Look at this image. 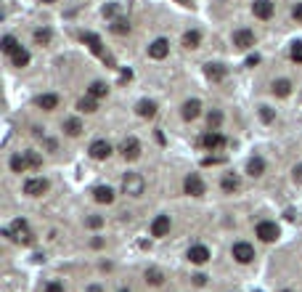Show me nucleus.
Returning <instances> with one entry per match:
<instances>
[{"instance_id":"46","label":"nucleus","mask_w":302,"mask_h":292,"mask_svg":"<svg viewBox=\"0 0 302 292\" xmlns=\"http://www.w3.org/2000/svg\"><path fill=\"white\" fill-rule=\"evenodd\" d=\"M178 3H181V6H191V3H188V0H178Z\"/></svg>"},{"instance_id":"3","label":"nucleus","mask_w":302,"mask_h":292,"mask_svg":"<svg viewBox=\"0 0 302 292\" xmlns=\"http://www.w3.org/2000/svg\"><path fill=\"white\" fill-rule=\"evenodd\" d=\"M146 189V181H143V175H138V173H127L125 178H122V191L130 194V197H140Z\"/></svg>"},{"instance_id":"33","label":"nucleus","mask_w":302,"mask_h":292,"mask_svg":"<svg viewBox=\"0 0 302 292\" xmlns=\"http://www.w3.org/2000/svg\"><path fill=\"white\" fill-rule=\"evenodd\" d=\"M220 122H223V112L212 109L210 115H207V125H210V130H218V128H220Z\"/></svg>"},{"instance_id":"22","label":"nucleus","mask_w":302,"mask_h":292,"mask_svg":"<svg viewBox=\"0 0 302 292\" xmlns=\"http://www.w3.org/2000/svg\"><path fill=\"white\" fill-rule=\"evenodd\" d=\"M247 173L252 178H260L262 173H265V159H262V157H252L247 162Z\"/></svg>"},{"instance_id":"9","label":"nucleus","mask_w":302,"mask_h":292,"mask_svg":"<svg viewBox=\"0 0 302 292\" xmlns=\"http://www.w3.org/2000/svg\"><path fill=\"white\" fill-rule=\"evenodd\" d=\"M183 189H186V194H191V197H202V194L207 191V186H204V181H202L199 173H191V175H186Z\"/></svg>"},{"instance_id":"4","label":"nucleus","mask_w":302,"mask_h":292,"mask_svg":"<svg viewBox=\"0 0 302 292\" xmlns=\"http://www.w3.org/2000/svg\"><path fill=\"white\" fill-rule=\"evenodd\" d=\"M231 255L236 263H241V266H247V263L254 260V247L249 242H236L233 247H231Z\"/></svg>"},{"instance_id":"37","label":"nucleus","mask_w":302,"mask_h":292,"mask_svg":"<svg viewBox=\"0 0 302 292\" xmlns=\"http://www.w3.org/2000/svg\"><path fill=\"white\" fill-rule=\"evenodd\" d=\"M260 120L262 122H273V120H276V112H273L270 107H260Z\"/></svg>"},{"instance_id":"38","label":"nucleus","mask_w":302,"mask_h":292,"mask_svg":"<svg viewBox=\"0 0 302 292\" xmlns=\"http://www.w3.org/2000/svg\"><path fill=\"white\" fill-rule=\"evenodd\" d=\"M119 14V6L117 3H109V6H103V16H106V19H114Z\"/></svg>"},{"instance_id":"47","label":"nucleus","mask_w":302,"mask_h":292,"mask_svg":"<svg viewBox=\"0 0 302 292\" xmlns=\"http://www.w3.org/2000/svg\"><path fill=\"white\" fill-rule=\"evenodd\" d=\"M40 3H56V0H40Z\"/></svg>"},{"instance_id":"10","label":"nucleus","mask_w":302,"mask_h":292,"mask_svg":"<svg viewBox=\"0 0 302 292\" xmlns=\"http://www.w3.org/2000/svg\"><path fill=\"white\" fill-rule=\"evenodd\" d=\"M254 43H257V37H254L252 30H236V32H233V45H236L239 51L254 48Z\"/></svg>"},{"instance_id":"39","label":"nucleus","mask_w":302,"mask_h":292,"mask_svg":"<svg viewBox=\"0 0 302 292\" xmlns=\"http://www.w3.org/2000/svg\"><path fill=\"white\" fill-rule=\"evenodd\" d=\"M101 226H103L101 215H90V218H88V229H101Z\"/></svg>"},{"instance_id":"31","label":"nucleus","mask_w":302,"mask_h":292,"mask_svg":"<svg viewBox=\"0 0 302 292\" xmlns=\"http://www.w3.org/2000/svg\"><path fill=\"white\" fill-rule=\"evenodd\" d=\"M111 32H114V35H127L130 32V22H127V19H111Z\"/></svg>"},{"instance_id":"49","label":"nucleus","mask_w":302,"mask_h":292,"mask_svg":"<svg viewBox=\"0 0 302 292\" xmlns=\"http://www.w3.org/2000/svg\"><path fill=\"white\" fill-rule=\"evenodd\" d=\"M284 292H289V289H284Z\"/></svg>"},{"instance_id":"29","label":"nucleus","mask_w":302,"mask_h":292,"mask_svg":"<svg viewBox=\"0 0 302 292\" xmlns=\"http://www.w3.org/2000/svg\"><path fill=\"white\" fill-rule=\"evenodd\" d=\"M220 186H223V191H225V194H233L236 189H239V178H236L233 173H228V175H223Z\"/></svg>"},{"instance_id":"34","label":"nucleus","mask_w":302,"mask_h":292,"mask_svg":"<svg viewBox=\"0 0 302 292\" xmlns=\"http://www.w3.org/2000/svg\"><path fill=\"white\" fill-rule=\"evenodd\" d=\"M289 59L294 61V64H302V40L291 43V48H289Z\"/></svg>"},{"instance_id":"16","label":"nucleus","mask_w":302,"mask_h":292,"mask_svg":"<svg viewBox=\"0 0 302 292\" xmlns=\"http://www.w3.org/2000/svg\"><path fill=\"white\" fill-rule=\"evenodd\" d=\"M181 115H183V120H188V122L196 120V117L202 115V101H199V99H188V101L183 104V112H181Z\"/></svg>"},{"instance_id":"13","label":"nucleus","mask_w":302,"mask_h":292,"mask_svg":"<svg viewBox=\"0 0 302 292\" xmlns=\"http://www.w3.org/2000/svg\"><path fill=\"white\" fill-rule=\"evenodd\" d=\"M45 191H48V181H45V178H30V181L24 183L27 197H43Z\"/></svg>"},{"instance_id":"45","label":"nucleus","mask_w":302,"mask_h":292,"mask_svg":"<svg viewBox=\"0 0 302 292\" xmlns=\"http://www.w3.org/2000/svg\"><path fill=\"white\" fill-rule=\"evenodd\" d=\"M88 292H103V289H101L98 284H93V287H88Z\"/></svg>"},{"instance_id":"26","label":"nucleus","mask_w":302,"mask_h":292,"mask_svg":"<svg viewBox=\"0 0 302 292\" xmlns=\"http://www.w3.org/2000/svg\"><path fill=\"white\" fill-rule=\"evenodd\" d=\"M77 109H80V112H85V115H93V112L98 109V101L88 93V96H82V99L77 101Z\"/></svg>"},{"instance_id":"23","label":"nucleus","mask_w":302,"mask_h":292,"mask_svg":"<svg viewBox=\"0 0 302 292\" xmlns=\"http://www.w3.org/2000/svg\"><path fill=\"white\" fill-rule=\"evenodd\" d=\"M270 90L276 93L278 99H286V96H291V82H289V80H273Z\"/></svg>"},{"instance_id":"12","label":"nucleus","mask_w":302,"mask_h":292,"mask_svg":"<svg viewBox=\"0 0 302 292\" xmlns=\"http://www.w3.org/2000/svg\"><path fill=\"white\" fill-rule=\"evenodd\" d=\"M167 53H170V40H165V37H157V40L148 45V56L157 59V61L167 59Z\"/></svg>"},{"instance_id":"6","label":"nucleus","mask_w":302,"mask_h":292,"mask_svg":"<svg viewBox=\"0 0 302 292\" xmlns=\"http://www.w3.org/2000/svg\"><path fill=\"white\" fill-rule=\"evenodd\" d=\"M254 234L262 239V242H276L281 237V229L273 221H260L257 223V229H254Z\"/></svg>"},{"instance_id":"21","label":"nucleus","mask_w":302,"mask_h":292,"mask_svg":"<svg viewBox=\"0 0 302 292\" xmlns=\"http://www.w3.org/2000/svg\"><path fill=\"white\" fill-rule=\"evenodd\" d=\"M8 165H11V170H14V173H27V170H30V159H27V152L14 154Z\"/></svg>"},{"instance_id":"44","label":"nucleus","mask_w":302,"mask_h":292,"mask_svg":"<svg viewBox=\"0 0 302 292\" xmlns=\"http://www.w3.org/2000/svg\"><path fill=\"white\" fill-rule=\"evenodd\" d=\"M257 61H260V56H249V59H247V67H254Z\"/></svg>"},{"instance_id":"19","label":"nucleus","mask_w":302,"mask_h":292,"mask_svg":"<svg viewBox=\"0 0 302 292\" xmlns=\"http://www.w3.org/2000/svg\"><path fill=\"white\" fill-rule=\"evenodd\" d=\"M35 104L40 109H45V112H53L56 107H59V96H56V93H43V96L35 99Z\"/></svg>"},{"instance_id":"43","label":"nucleus","mask_w":302,"mask_h":292,"mask_svg":"<svg viewBox=\"0 0 302 292\" xmlns=\"http://www.w3.org/2000/svg\"><path fill=\"white\" fill-rule=\"evenodd\" d=\"M204 281H207V276H204V274H196V276H194V284H196V287H202Z\"/></svg>"},{"instance_id":"1","label":"nucleus","mask_w":302,"mask_h":292,"mask_svg":"<svg viewBox=\"0 0 302 292\" xmlns=\"http://www.w3.org/2000/svg\"><path fill=\"white\" fill-rule=\"evenodd\" d=\"M3 237L14 239V242H22V244H32V242H35L32 231H30V223H27L24 218H16V221L11 223V229L3 231Z\"/></svg>"},{"instance_id":"18","label":"nucleus","mask_w":302,"mask_h":292,"mask_svg":"<svg viewBox=\"0 0 302 292\" xmlns=\"http://www.w3.org/2000/svg\"><path fill=\"white\" fill-rule=\"evenodd\" d=\"M135 112H138V117H143V120H151L157 115V104L154 101H148V99H140L135 104Z\"/></svg>"},{"instance_id":"32","label":"nucleus","mask_w":302,"mask_h":292,"mask_svg":"<svg viewBox=\"0 0 302 292\" xmlns=\"http://www.w3.org/2000/svg\"><path fill=\"white\" fill-rule=\"evenodd\" d=\"M146 281H148V284H154V287H159V284L165 281V274H162L159 268H148V271H146Z\"/></svg>"},{"instance_id":"48","label":"nucleus","mask_w":302,"mask_h":292,"mask_svg":"<svg viewBox=\"0 0 302 292\" xmlns=\"http://www.w3.org/2000/svg\"><path fill=\"white\" fill-rule=\"evenodd\" d=\"M119 292H130V289H127V287H122V289H119Z\"/></svg>"},{"instance_id":"8","label":"nucleus","mask_w":302,"mask_h":292,"mask_svg":"<svg viewBox=\"0 0 302 292\" xmlns=\"http://www.w3.org/2000/svg\"><path fill=\"white\" fill-rule=\"evenodd\" d=\"M88 154L96 159V162H103V159L111 157V144H109V141H103V138H98V141H93V144H90Z\"/></svg>"},{"instance_id":"35","label":"nucleus","mask_w":302,"mask_h":292,"mask_svg":"<svg viewBox=\"0 0 302 292\" xmlns=\"http://www.w3.org/2000/svg\"><path fill=\"white\" fill-rule=\"evenodd\" d=\"M51 37H53L51 30H37V32H35V43H37V45H48Z\"/></svg>"},{"instance_id":"41","label":"nucleus","mask_w":302,"mask_h":292,"mask_svg":"<svg viewBox=\"0 0 302 292\" xmlns=\"http://www.w3.org/2000/svg\"><path fill=\"white\" fill-rule=\"evenodd\" d=\"M291 16H294V19H297V22L302 24V3H297L294 8H291Z\"/></svg>"},{"instance_id":"24","label":"nucleus","mask_w":302,"mask_h":292,"mask_svg":"<svg viewBox=\"0 0 302 292\" xmlns=\"http://www.w3.org/2000/svg\"><path fill=\"white\" fill-rule=\"evenodd\" d=\"M199 43H202V32L199 30H188L183 35V45L188 51H194V48H199Z\"/></svg>"},{"instance_id":"42","label":"nucleus","mask_w":302,"mask_h":292,"mask_svg":"<svg viewBox=\"0 0 302 292\" xmlns=\"http://www.w3.org/2000/svg\"><path fill=\"white\" fill-rule=\"evenodd\" d=\"M291 173H294V181H297V183H302V165H297Z\"/></svg>"},{"instance_id":"15","label":"nucleus","mask_w":302,"mask_h":292,"mask_svg":"<svg viewBox=\"0 0 302 292\" xmlns=\"http://www.w3.org/2000/svg\"><path fill=\"white\" fill-rule=\"evenodd\" d=\"M170 234V215H157L151 223V237H167Z\"/></svg>"},{"instance_id":"28","label":"nucleus","mask_w":302,"mask_h":292,"mask_svg":"<svg viewBox=\"0 0 302 292\" xmlns=\"http://www.w3.org/2000/svg\"><path fill=\"white\" fill-rule=\"evenodd\" d=\"M0 48H3L6 56H14L19 48H22V45H19V40H16L14 35H6V37H3V45H0Z\"/></svg>"},{"instance_id":"14","label":"nucleus","mask_w":302,"mask_h":292,"mask_svg":"<svg viewBox=\"0 0 302 292\" xmlns=\"http://www.w3.org/2000/svg\"><path fill=\"white\" fill-rule=\"evenodd\" d=\"M252 14L262 19V22H268V19H273V3L270 0H254L252 3Z\"/></svg>"},{"instance_id":"36","label":"nucleus","mask_w":302,"mask_h":292,"mask_svg":"<svg viewBox=\"0 0 302 292\" xmlns=\"http://www.w3.org/2000/svg\"><path fill=\"white\" fill-rule=\"evenodd\" d=\"M27 159H30V167H32V170H37V167H43V157L37 154V152H32V149L27 152Z\"/></svg>"},{"instance_id":"40","label":"nucleus","mask_w":302,"mask_h":292,"mask_svg":"<svg viewBox=\"0 0 302 292\" xmlns=\"http://www.w3.org/2000/svg\"><path fill=\"white\" fill-rule=\"evenodd\" d=\"M45 292H64V284H61V281H48Z\"/></svg>"},{"instance_id":"5","label":"nucleus","mask_w":302,"mask_h":292,"mask_svg":"<svg viewBox=\"0 0 302 292\" xmlns=\"http://www.w3.org/2000/svg\"><path fill=\"white\" fill-rule=\"evenodd\" d=\"M199 144L207 149V152H220V149L225 146V136L220 133V130H207Z\"/></svg>"},{"instance_id":"17","label":"nucleus","mask_w":302,"mask_h":292,"mask_svg":"<svg viewBox=\"0 0 302 292\" xmlns=\"http://www.w3.org/2000/svg\"><path fill=\"white\" fill-rule=\"evenodd\" d=\"M93 200L98 205H111L114 202V189H111V186H96V189H93Z\"/></svg>"},{"instance_id":"20","label":"nucleus","mask_w":302,"mask_h":292,"mask_svg":"<svg viewBox=\"0 0 302 292\" xmlns=\"http://www.w3.org/2000/svg\"><path fill=\"white\" fill-rule=\"evenodd\" d=\"M225 72H228V69H225L223 67V64H207V67H204V74H207V80H212V82H220L223 77H225Z\"/></svg>"},{"instance_id":"30","label":"nucleus","mask_w":302,"mask_h":292,"mask_svg":"<svg viewBox=\"0 0 302 292\" xmlns=\"http://www.w3.org/2000/svg\"><path fill=\"white\" fill-rule=\"evenodd\" d=\"M88 93L93 99H103L109 93V88H106V82H101V80H96V82H90V88H88Z\"/></svg>"},{"instance_id":"25","label":"nucleus","mask_w":302,"mask_h":292,"mask_svg":"<svg viewBox=\"0 0 302 292\" xmlns=\"http://www.w3.org/2000/svg\"><path fill=\"white\" fill-rule=\"evenodd\" d=\"M64 133L72 136V138H77L82 133V122L77 117H69V120H64Z\"/></svg>"},{"instance_id":"7","label":"nucleus","mask_w":302,"mask_h":292,"mask_svg":"<svg viewBox=\"0 0 302 292\" xmlns=\"http://www.w3.org/2000/svg\"><path fill=\"white\" fill-rule=\"evenodd\" d=\"M119 152H122V157L127 159V162H133V159H138L140 157V141L135 138V136H127L125 141H122V146H119Z\"/></svg>"},{"instance_id":"2","label":"nucleus","mask_w":302,"mask_h":292,"mask_svg":"<svg viewBox=\"0 0 302 292\" xmlns=\"http://www.w3.org/2000/svg\"><path fill=\"white\" fill-rule=\"evenodd\" d=\"M80 37H82V43H85L93 53L98 56V59H103V61L109 64V67H114V59H111V56H109L106 51H103V43H101V37H98V35H93V32H82Z\"/></svg>"},{"instance_id":"11","label":"nucleus","mask_w":302,"mask_h":292,"mask_svg":"<svg viewBox=\"0 0 302 292\" xmlns=\"http://www.w3.org/2000/svg\"><path fill=\"white\" fill-rule=\"evenodd\" d=\"M210 258H212V252H210V247H204V244H194V247H188V260H191L194 266H204Z\"/></svg>"},{"instance_id":"27","label":"nucleus","mask_w":302,"mask_h":292,"mask_svg":"<svg viewBox=\"0 0 302 292\" xmlns=\"http://www.w3.org/2000/svg\"><path fill=\"white\" fill-rule=\"evenodd\" d=\"M11 64L16 69H24L27 64H30V51H24V48H19L14 56H11Z\"/></svg>"}]
</instances>
